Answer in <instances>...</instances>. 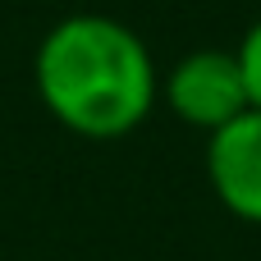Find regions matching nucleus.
Instances as JSON below:
<instances>
[{
	"label": "nucleus",
	"mask_w": 261,
	"mask_h": 261,
	"mask_svg": "<svg viewBox=\"0 0 261 261\" xmlns=\"http://www.w3.org/2000/svg\"><path fill=\"white\" fill-rule=\"evenodd\" d=\"M234 55H239V69H243L248 96H252V106L261 110V18L243 32V41L234 46Z\"/></svg>",
	"instance_id": "4"
},
{
	"label": "nucleus",
	"mask_w": 261,
	"mask_h": 261,
	"mask_svg": "<svg viewBox=\"0 0 261 261\" xmlns=\"http://www.w3.org/2000/svg\"><path fill=\"white\" fill-rule=\"evenodd\" d=\"M206 179L220 206L248 225H261V110H243L206 142Z\"/></svg>",
	"instance_id": "3"
},
{
	"label": "nucleus",
	"mask_w": 261,
	"mask_h": 261,
	"mask_svg": "<svg viewBox=\"0 0 261 261\" xmlns=\"http://www.w3.org/2000/svg\"><path fill=\"white\" fill-rule=\"evenodd\" d=\"M32 83L55 124L96 142L133 133L161 96L147 41L106 14L60 18L32 55Z\"/></svg>",
	"instance_id": "1"
},
{
	"label": "nucleus",
	"mask_w": 261,
	"mask_h": 261,
	"mask_svg": "<svg viewBox=\"0 0 261 261\" xmlns=\"http://www.w3.org/2000/svg\"><path fill=\"white\" fill-rule=\"evenodd\" d=\"M161 96H165V106L184 124L206 128V133H216L229 119H239L243 110H252V96H248L239 55L234 50H216V46L184 55L161 78Z\"/></svg>",
	"instance_id": "2"
}]
</instances>
